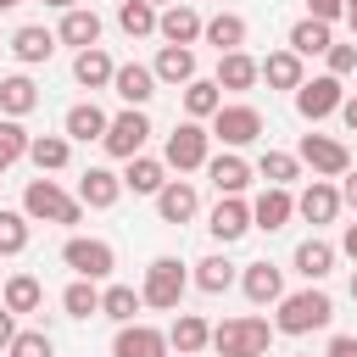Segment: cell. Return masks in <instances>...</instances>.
Instances as JSON below:
<instances>
[{"label":"cell","mask_w":357,"mask_h":357,"mask_svg":"<svg viewBox=\"0 0 357 357\" xmlns=\"http://www.w3.org/2000/svg\"><path fill=\"white\" fill-rule=\"evenodd\" d=\"M167 335L151 329V324H117V340H112V357H167Z\"/></svg>","instance_id":"cell-11"},{"label":"cell","mask_w":357,"mask_h":357,"mask_svg":"<svg viewBox=\"0 0 357 357\" xmlns=\"http://www.w3.org/2000/svg\"><path fill=\"white\" fill-rule=\"evenodd\" d=\"M145 139H151V117L145 112H134V106H123L112 123H106V156H117V162H128V156H139L145 151Z\"/></svg>","instance_id":"cell-7"},{"label":"cell","mask_w":357,"mask_h":357,"mask_svg":"<svg viewBox=\"0 0 357 357\" xmlns=\"http://www.w3.org/2000/svg\"><path fill=\"white\" fill-rule=\"evenodd\" d=\"M351 33H357V17H351Z\"/></svg>","instance_id":"cell-57"},{"label":"cell","mask_w":357,"mask_h":357,"mask_svg":"<svg viewBox=\"0 0 357 357\" xmlns=\"http://www.w3.org/2000/svg\"><path fill=\"white\" fill-rule=\"evenodd\" d=\"M340 251L357 262V223H346V234H340Z\"/></svg>","instance_id":"cell-51"},{"label":"cell","mask_w":357,"mask_h":357,"mask_svg":"<svg viewBox=\"0 0 357 357\" xmlns=\"http://www.w3.org/2000/svg\"><path fill=\"white\" fill-rule=\"evenodd\" d=\"M340 11H346V0H307V17L312 22H335Z\"/></svg>","instance_id":"cell-46"},{"label":"cell","mask_w":357,"mask_h":357,"mask_svg":"<svg viewBox=\"0 0 357 357\" xmlns=\"http://www.w3.org/2000/svg\"><path fill=\"white\" fill-rule=\"evenodd\" d=\"M340 100H346V89H340V78H329V73L301 78V89H296V112H301L307 123H318V117L340 112Z\"/></svg>","instance_id":"cell-10"},{"label":"cell","mask_w":357,"mask_h":357,"mask_svg":"<svg viewBox=\"0 0 357 357\" xmlns=\"http://www.w3.org/2000/svg\"><path fill=\"white\" fill-rule=\"evenodd\" d=\"M117 28H123L128 39L156 33V6H145V0H117Z\"/></svg>","instance_id":"cell-39"},{"label":"cell","mask_w":357,"mask_h":357,"mask_svg":"<svg viewBox=\"0 0 357 357\" xmlns=\"http://www.w3.org/2000/svg\"><path fill=\"white\" fill-rule=\"evenodd\" d=\"M340 206L357 212V173H346V184H340Z\"/></svg>","instance_id":"cell-50"},{"label":"cell","mask_w":357,"mask_h":357,"mask_svg":"<svg viewBox=\"0 0 357 357\" xmlns=\"http://www.w3.org/2000/svg\"><path fill=\"white\" fill-rule=\"evenodd\" d=\"M17 251H28V218L0 206V257H17Z\"/></svg>","instance_id":"cell-42"},{"label":"cell","mask_w":357,"mask_h":357,"mask_svg":"<svg viewBox=\"0 0 357 357\" xmlns=\"http://www.w3.org/2000/svg\"><path fill=\"white\" fill-rule=\"evenodd\" d=\"M22 218H28V223H67V229H73V223L84 218V206H78V195H67L56 178L39 173V178H28V190H22Z\"/></svg>","instance_id":"cell-2"},{"label":"cell","mask_w":357,"mask_h":357,"mask_svg":"<svg viewBox=\"0 0 357 357\" xmlns=\"http://www.w3.org/2000/svg\"><path fill=\"white\" fill-rule=\"evenodd\" d=\"M56 39H61V45H78V50H89V45H100V17H95L89 6H78V11H61V28H56Z\"/></svg>","instance_id":"cell-28"},{"label":"cell","mask_w":357,"mask_h":357,"mask_svg":"<svg viewBox=\"0 0 357 357\" xmlns=\"http://www.w3.org/2000/svg\"><path fill=\"white\" fill-rule=\"evenodd\" d=\"M39 106V89H33V78L28 73H11V78H0V112L17 123V117H28Z\"/></svg>","instance_id":"cell-32"},{"label":"cell","mask_w":357,"mask_h":357,"mask_svg":"<svg viewBox=\"0 0 357 357\" xmlns=\"http://www.w3.org/2000/svg\"><path fill=\"white\" fill-rule=\"evenodd\" d=\"M139 307H145V301H139L134 284H106V290H100V312H106L112 324H134Z\"/></svg>","instance_id":"cell-37"},{"label":"cell","mask_w":357,"mask_h":357,"mask_svg":"<svg viewBox=\"0 0 357 357\" xmlns=\"http://www.w3.org/2000/svg\"><path fill=\"white\" fill-rule=\"evenodd\" d=\"M335 39H329V22H312V17H301L296 28H290V50L296 56H324Z\"/></svg>","instance_id":"cell-38"},{"label":"cell","mask_w":357,"mask_h":357,"mask_svg":"<svg viewBox=\"0 0 357 357\" xmlns=\"http://www.w3.org/2000/svg\"><path fill=\"white\" fill-rule=\"evenodd\" d=\"M257 134H262V112H257V106L240 100V106H218V112H212V139H223L229 151H234V145H251Z\"/></svg>","instance_id":"cell-9"},{"label":"cell","mask_w":357,"mask_h":357,"mask_svg":"<svg viewBox=\"0 0 357 357\" xmlns=\"http://www.w3.org/2000/svg\"><path fill=\"white\" fill-rule=\"evenodd\" d=\"M28 139H33V134H28L22 123H11V117L0 123V173H6L11 162H22V156H28Z\"/></svg>","instance_id":"cell-43"},{"label":"cell","mask_w":357,"mask_h":357,"mask_svg":"<svg viewBox=\"0 0 357 357\" xmlns=\"http://www.w3.org/2000/svg\"><path fill=\"white\" fill-rule=\"evenodd\" d=\"M296 162H307L318 178H346V173H351V151H346L340 139H329V134H301Z\"/></svg>","instance_id":"cell-8"},{"label":"cell","mask_w":357,"mask_h":357,"mask_svg":"<svg viewBox=\"0 0 357 357\" xmlns=\"http://www.w3.org/2000/svg\"><path fill=\"white\" fill-rule=\"evenodd\" d=\"M206 229H212V240H240L245 229H251V201H240V195H218V206H212V218H206Z\"/></svg>","instance_id":"cell-13"},{"label":"cell","mask_w":357,"mask_h":357,"mask_svg":"<svg viewBox=\"0 0 357 357\" xmlns=\"http://www.w3.org/2000/svg\"><path fill=\"white\" fill-rule=\"evenodd\" d=\"M145 6H162V0H145Z\"/></svg>","instance_id":"cell-56"},{"label":"cell","mask_w":357,"mask_h":357,"mask_svg":"<svg viewBox=\"0 0 357 357\" xmlns=\"http://www.w3.org/2000/svg\"><path fill=\"white\" fill-rule=\"evenodd\" d=\"M117 178H123V190H134V195H156V190L167 184V167H162V156H128V167H123Z\"/></svg>","instance_id":"cell-25"},{"label":"cell","mask_w":357,"mask_h":357,"mask_svg":"<svg viewBox=\"0 0 357 357\" xmlns=\"http://www.w3.org/2000/svg\"><path fill=\"white\" fill-rule=\"evenodd\" d=\"M151 73H156V84H190V78H195V50H184V45H162Z\"/></svg>","instance_id":"cell-33"},{"label":"cell","mask_w":357,"mask_h":357,"mask_svg":"<svg viewBox=\"0 0 357 357\" xmlns=\"http://www.w3.org/2000/svg\"><path fill=\"white\" fill-rule=\"evenodd\" d=\"M156 33L167 39V45H195L201 39V11H190V6H167V11H156Z\"/></svg>","instance_id":"cell-20"},{"label":"cell","mask_w":357,"mask_h":357,"mask_svg":"<svg viewBox=\"0 0 357 357\" xmlns=\"http://www.w3.org/2000/svg\"><path fill=\"white\" fill-rule=\"evenodd\" d=\"M117 195H123V178H117L112 167H84V178H78V206L106 212V206H117Z\"/></svg>","instance_id":"cell-16"},{"label":"cell","mask_w":357,"mask_h":357,"mask_svg":"<svg viewBox=\"0 0 357 357\" xmlns=\"http://www.w3.org/2000/svg\"><path fill=\"white\" fill-rule=\"evenodd\" d=\"M112 89H117V100H123V106H134V112H139V106L156 95V73H151V67H139V61H123V67L112 73Z\"/></svg>","instance_id":"cell-15"},{"label":"cell","mask_w":357,"mask_h":357,"mask_svg":"<svg viewBox=\"0 0 357 357\" xmlns=\"http://www.w3.org/2000/svg\"><path fill=\"white\" fill-rule=\"evenodd\" d=\"M195 284H201L206 296H223V290L234 284V262H229V257H201V262H195Z\"/></svg>","instance_id":"cell-40"},{"label":"cell","mask_w":357,"mask_h":357,"mask_svg":"<svg viewBox=\"0 0 357 357\" xmlns=\"http://www.w3.org/2000/svg\"><path fill=\"white\" fill-rule=\"evenodd\" d=\"M240 290H245V301H251V307H268V301H279V296H284V273H279L273 262H245Z\"/></svg>","instance_id":"cell-17"},{"label":"cell","mask_w":357,"mask_h":357,"mask_svg":"<svg viewBox=\"0 0 357 357\" xmlns=\"http://www.w3.org/2000/svg\"><path fill=\"white\" fill-rule=\"evenodd\" d=\"M329 318H335L329 290L307 284V290H296V296H279V318H273V329H279V335H312V329H329Z\"/></svg>","instance_id":"cell-1"},{"label":"cell","mask_w":357,"mask_h":357,"mask_svg":"<svg viewBox=\"0 0 357 357\" xmlns=\"http://www.w3.org/2000/svg\"><path fill=\"white\" fill-rule=\"evenodd\" d=\"M167 346H173V357H201L212 346V324L201 312H178L173 329H167Z\"/></svg>","instance_id":"cell-14"},{"label":"cell","mask_w":357,"mask_h":357,"mask_svg":"<svg viewBox=\"0 0 357 357\" xmlns=\"http://www.w3.org/2000/svg\"><path fill=\"white\" fill-rule=\"evenodd\" d=\"M324 56H329V78H346V73H357V45H329Z\"/></svg>","instance_id":"cell-45"},{"label":"cell","mask_w":357,"mask_h":357,"mask_svg":"<svg viewBox=\"0 0 357 357\" xmlns=\"http://www.w3.org/2000/svg\"><path fill=\"white\" fill-rule=\"evenodd\" d=\"M11 340H17V318H11V312H6V307H0V351H6V346H11Z\"/></svg>","instance_id":"cell-48"},{"label":"cell","mask_w":357,"mask_h":357,"mask_svg":"<svg viewBox=\"0 0 357 357\" xmlns=\"http://www.w3.org/2000/svg\"><path fill=\"white\" fill-rule=\"evenodd\" d=\"M156 212H162V223H190V218L201 212L195 184H190V178H167V184L156 190Z\"/></svg>","instance_id":"cell-12"},{"label":"cell","mask_w":357,"mask_h":357,"mask_svg":"<svg viewBox=\"0 0 357 357\" xmlns=\"http://www.w3.org/2000/svg\"><path fill=\"white\" fill-rule=\"evenodd\" d=\"M273 324L268 318H223L212 324V351L218 357H268Z\"/></svg>","instance_id":"cell-3"},{"label":"cell","mask_w":357,"mask_h":357,"mask_svg":"<svg viewBox=\"0 0 357 357\" xmlns=\"http://www.w3.org/2000/svg\"><path fill=\"white\" fill-rule=\"evenodd\" d=\"M351 301H357V273H351Z\"/></svg>","instance_id":"cell-54"},{"label":"cell","mask_w":357,"mask_h":357,"mask_svg":"<svg viewBox=\"0 0 357 357\" xmlns=\"http://www.w3.org/2000/svg\"><path fill=\"white\" fill-rule=\"evenodd\" d=\"M11 56H17L22 67H39V61H50V56H56V33H50V28H39V22H28V28H17V33H11Z\"/></svg>","instance_id":"cell-21"},{"label":"cell","mask_w":357,"mask_h":357,"mask_svg":"<svg viewBox=\"0 0 357 357\" xmlns=\"http://www.w3.org/2000/svg\"><path fill=\"white\" fill-rule=\"evenodd\" d=\"M329 268H335V245H329V240H318V234H312V240H301V245H296V273H301L307 284H324V279H329Z\"/></svg>","instance_id":"cell-26"},{"label":"cell","mask_w":357,"mask_h":357,"mask_svg":"<svg viewBox=\"0 0 357 357\" xmlns=\"http://www.w3.org/2000/svg\"><path fill=\"white\" fill-rule=\"evenodd\" d=\"M296 212H301L307 223H335V212H340V190H335L329 178H312V184L296 195Z\"/></svg>","instance_id":"cell-18"},{"label":"cell","mask_w":357,"mask_h":357,"mask_svg":"<svg viewBox=\"0 0 357 357\" xmlns=\"http://www.w3.org/2000/svg\"><path fill=\"white\" fill-rule=\"evenodd\" d=\"M218 106H223V89H218L212 78H190V84H184V117H190V123L212 117Z\"/></svg>","instance_id":"cell-36"},{"label":"cell","mask_w":357,"mask_h":357,"mask_svg":"<svg viewBox=\"0 0 357 357\" xmlns=\"http://www.w3.org/2000/svg\"><path fill=\"white\" fill-rule=\"evenodd\" d=\"M290 218H296V201H290V190H273V184H268V190L251 201V229H268V234H273V229H284Z\"/></svg>","instance_id":"cell-19"},{"label":"cell","mask_w":357,"mask_h":357,"mask_svg":"<svg viewBox=\"0 0 357 357\" xmlns=\"http://www.w3.org/2000/svg\"><path fill=\"white\" fill-rule=\"evenodd\" d=\"M61 307H67V318H95V312H100V290H95L89 279H73V284L61 290Z\"/></svg>","instance_id":"cell-41"},{"label":"cell","mask_w":357,"mask_h":357,"mask_svg":"<svg viewBox=\"0 0 357 357\" xmlns=\"http://www.w3.org/2000/svg\"><path fill=\"white\" fill-rule=\"evenodd\" d=\"M206 145H212V134L201 128V123H178L173 134H167V145H162V167H178V173H195V167H206Z\"/></svg>","instance_id":"cell-6"},{"label":"cell","mask_w":357,"mask_h":357,"mask_svg":"<svg viewBox=\"0 0 357 357\" xmlns=\"http://www.w3.org/2000/svg\"><path fill=\"white\" fill-rule=\"evenodd\" d=\"M257 78H268L273 89H290V95H296L307 73H301V56H296V50H273L268 61H257Z\"/></svg>","instance_id":"cell-30"},{"label":"cell","mask_w":357,"mask_h":357,"mask_svg":"<svg viewBox=\"0 0 357 357\" xmlns=\"http://www.w3.org/2000/svg\"><path fill=\"white\" fill-rule=\"evenodd\" d=\"M324 357H357V335H335Z\"/></svg>","instance_id":"cell-47"},{"label":"cell","mask_w":357,"mask_h":357,"mask_svg":"<svg viewBox=\"0 0 357 357\" xmlns=\"http://www.w3.org/2000/svg\"><path fill=\"white\" fill-rule=\"evenodd\" d=\"M106 123H112V117H106L95 100H78V106H67V117H61V134L89 145V139H106Z\"/></svg>","instance_id":"cell-22"},{"label":"cell","mask_w":357,"mask_h":357,"mask_svg":"<svg viewBox=\"0 0 357 357\" xmlns=\"http://www.w3.org/2000/svg\"><path fill=\"white\" fill-rule=\"evenodd\" d=\"M206 178H212V190H218V195H240V190L251 184V162H240L234 151L206 156Z\"/></svg>","instance_id":"cell-23"},{"label":"cell","mask_w":357,"mask_h":357,"mask_svg":"<svg viewBox=\"0 0 357 357\" xmlns=\"http://www.w3.org/2000/svg\"><path fill=\"white\" fill-rule=\"evenodd\" d=\"M112 73H117V61H112L100 45H89V50H78V56H73V78H78L84 89H106V84H112Z\"/></svg>","instance_id":"cell-29"},{"label":"cell","mask_w":357,"mask_h":357,"mask_svg":"<svg viewBox=\"0 0 357 357\" xmlns=\"http://www.w3.org/2000/svg\"><path fill=\"white\" fill-rule=\"evenodd\" d=\"M61 262L73 268V279H89V284H100V279H112V268H117V251H112L106 240H95V234H73V240L61 245Z\"/></svg>","instance_id":"cell-5"},{"label":"cell","mask_w":357,"mask_h":357,"mask_svg":"<svg viewBox=\"0 0 357 357\" xmlns=\"http://www.w3.org/2000/svg\"><path fill=\"white\" fill-rule=\"evenodd\" d=\"M39 301H45V284L33 279V273H11L6 284H0V307L17 318V312H39Z\"/></svg>","instance_id":"cell-27"},{"label":"cell","mask_w":357,"mask_h":357,"mask_svg":"<svg viewBox=\"0 0 357 357\" xmlns=\"http://www.w3.org/2000/svg\"><path fill=\"white\" fill-rule=\"evenodd\" d=\"M201 39H206V45H218V56H229V50H240V45H245V17H240V11H218V17H206V22H201Z\"/></svg>","instance_id":"cell-24"},{"label":"cell","mask_w":357,"mask_h":357,"mask_svg":"<svg viewBox=\"0 0 357 357\" xmlns=\"http://www.w3.org/2000/svg\"><path fill=\"white\" fill-rule=\"evenodd\" d=\"M340 123L357 134V95H346V100H340Z\"/></svg>","instance_id":"cell-49"},{"label":"cell","mask_w":357,"mask_h":357,"mask_svg":"<svg viewBox=\"0 0 357 357\" xmlns=\"http://www.w3.org/2000/svg\"><path fill=\"white\" fill-rule=\"evenodd\" d=\"M218 89H251L257 84V61L245 56V50H229V56H218V78H212Z\"/></svg>","instance_id":"cell-35"},{"label":"cell","mask_w":357,"mask_h":357,"mask_svg":"<svg viewBox=\"0 0 357 357\" xmlns=\"http://www.w3.org/2000/svg\"><path fill=\"white\" fill-rule=\"evenodd\" d=\"M45 6H56V11H78L84 0H45Z\"/></svg>","instance_id":"cell-52"},{"label":"cell","mask_w":357,"mask_h":357,"mask_svg":"<svg viewBox=\"0 0 357 357\" xmlns=\"http://www.w3.org/2000/svg\"><path fill=\"white\" fill-rule=\"evenodd\" d=\"M11 6H17V0H0V11H11Z\"/></svg>","instance_id":"cell-53"},{"label":"cell","mask_w":357,"mask_h":357,"mask_svg":"<svg viewBox=\"0 0 357 357\" xmlns=\"http://www.w3.org/2000/svg\"><path fill=\"white\" fill-rule=\"evenodd\" d=\"M6 357H56V346H50L45 329H17V340L6 346Z\"/></svg>","instance_id":"cell-44"},{"label":"cell","mask_w":357,"mask_h":357,"mask_svg":"<svg viewBox=\"0 0 357 357\" xmlns=\"http://www.w3.org/2000/svg\"><path fill=\"white\" fill-rule=\"evenodd\" d=\"M184 284H190V273H184V262H178V257H156V262L145 268V284H139V301H145V307H156V312H173V307L184 301Z\"/></svg>","instance_id":"cell-4"},{"label":"cell","mask_w":357,"mask_h":357,"mask_svg":"<svg viewBox=\"0 0 357 357\" xmlns=\"http://www.w3.org/2000/svg\"><path fill=\"white\" fill-rule=\"evenodd\" d=\"M251 173H257V178H268V184H273V190H290V184H296V178H301V162H296V156H290V151H262V156H257V167H251Z\"/></svg>","instance_id":"cell-34"},{"label":"cell","mask_w":357,"mask_h":357,"mask_svg":"<svg viewBox=\"0 0 357 357\" xmlns=\"http://www.w3.org/2000/svg\"><path fill=\"white\" fill-rule=\"evenodd\" d=\"M67 156H73V139H67V134H33V139H28V162H33L39 173H61Z\"/></svg>","instance_id":"cell-31"},{"label":"cell","mask_w":357,"mask_h":357,"mask_svg":"<svg viewBox=\"0 0 357 357\" xmlns=\"http://www.w3.org/2000/svg\"><path fill=\"white\" fill-rule=\"evenodd\" d=\"M346 11H351V17H357V0H346Z\"/></svg>","instance_id":"cell-55"}]
</instances>
